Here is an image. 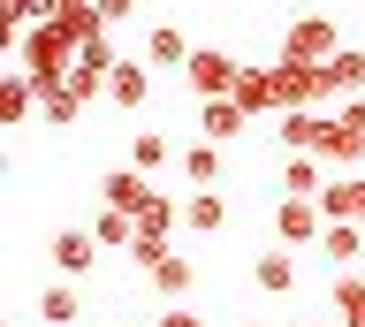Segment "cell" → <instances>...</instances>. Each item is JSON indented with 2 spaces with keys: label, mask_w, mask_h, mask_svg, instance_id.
Listing matches in <instances>:
<instances>
[{
  "label": "cell",
  "mask_w": 365,
  "mask_h": 327,
  "mask_svg": "<svg viewBox=\"0 0 365 327\" xmlns=\"http://www.w3.org/2000/svg\"><path fill=\"white\" fill-rule=\"evenodd\" d=\"M221 221H228V198H221V190H190V198H182V229L213 236Z\"/></svg>",
  "instance_id": "obj_18"
},
{
  "label": "cell",
  "mask_w": 365,
  "mask_h": 327,
  "mask_svg": "<svg viewBox=\"0 0 365 327\" xmlns=\"http://www.w3.org/2000/svg\"><path fill=\"white\" fill-rule=\"evenodd\" d=\"M319 160H327V167H358L365 160V130H350V122H327V145H319Z\"/></svg>",
  "instance_id": "obj_16"
},
{
  "label": "cell",
  "mask_w": 365,
  "mask_h": 327,
  "mask_svg": "<svg viewBox=\"0 0 365 327\" xmlns=\"http://www.w3.org/2000/svg\"><path fill=\"white\" fill-rule=\"evenodd\" d=\"M190 53H198V46H190L175 24H153V31H145V61H160V69H190Z\"/></svg>",
  "instance_id": "obj_10"
},
{
  "label": "cell",
  "mask_w": 365,
  "mask_h": 327,
  "mask_svg": "<svg viewBox=\"0 0 365 327\" xmlns=\"http://www.w3.org/2000/svg\"><path fill=\"white\" fill-rule=\"evenodd\" d=\"M327 122H335V115H282V160L319 152V145H327Z\"/></svg>",
  "instance_id": "obj_9"
},
{
  "label": "cell",
  "mask_w": 365,
  "mask_h": 327,
  "mask_svg": "<svg viewBox=\"0 0 365 327\" xmlns=\"http://www.w3.org/2000/svg\"><path fill=\"white\" fill-rule=\"evenodd\" d=\"M31 99H38V84L23 69H0V122H23L31 115Z\"/></svg>",
  "instance_id": "obj_22"
},
{
  "label": "cell",
  "mask_w": 365,
  "mask_h": 327,
  "mask_svg": "<svg viewBox=\"0 0 365 327\" xmlns=\"http://www.w3.org/2000/svg\"><path fill=\"white\" fill-rule=\"evenodd\" d=\"M99 198H107V206H114V213H130V221H137V213L153 206L160 190H153V183H145V175H137V167H107V183H99Z\"/></svg>",
  "instance_id": "obj_6"
},
{
  "label": "cell",
  "mask_w": 365,
  "mask_h": 327,
  "mask_svg": "<svg viewBox=\"0 0 365 327\" xmlns=\"http://www.w3.org/2000/svg\"><path fill=\"white\" fill-rule=\"evenodd\" d=\"M182 84L213 107V99H236V84H244V61H228L221 46H198L190 53V69H182Z\"/></svg>",
  "instance_id": "obj_1"
},
{
  "label": "cell",
  "mask_w": 365,
  "mask_h": 327,
  "mask_svg": "<svg viewBox=\"0 0 365 327\" xmlns=\"http://www.w3.org/2000/svg\"><path fill=\"white\" fill-rule=\"evenodd\" d=\"M297 327H327V320H297Z\"/></svg>",
  "instance_id": "obj_31"
},
{
  "label": "cell",
  "mask_w": 365,
  "mask_h": 327,
  "mask_svg": "<svg viewBox=\"0 0 365 327\" xmlns=\"http://www.w3.org/2000/svg\"><path fill=\"white\" fill-rule=\"evenodd\" d=\"M327 312H335V327H342V320H365V274H335Z\"/></svg>",
  "instance_id": "obj_23"
},
{
  "label": "cell",
  "mask_w": 365,
  "mask_h": 327,
  "mask_svg": "<svg viewBox=\"0 0 365 327\" xmlns=\"http://www.w3.org/2000/svg\"><path fill=\"white\" fill-rule=\"evenodd\" d=\"M53 24L68 31V46L84 53V46L107 38V0H61V8H53Z\"/></svg>",
  "instance_id": "obj_5"
},
{
  "label": "cell",
  "mask_w": 365,
  "mask_h": 327,
  "mask_svg": "<svg viewBox=\"0 0 365 327\" xmlns=\"http://www.w3.org/2000/svg\"><path fill=\"white\" fill-rule=\"evenodd\" d=\"M38 115H46V130H68V122L84 115V99H76V92L61 84V92H38Z\"/></svg>",
  "instance_id": "obj_26"
},
{
  "label": "cell",
  "mask_w": 365,
  "mask_h": 327,
  "mask_svg": "<svg viewBox=\"0 0 365 327\" xmlns=\"http://www.w3.org/2000/svg\"><path fill=\"white\" fill-rule=\"evenodd\" d=\"M319 213H327V229H342V221H365V206H358V175H335V183L319 190Z\"/></svg>",
  "instance_id": "obj_14"
},
{
  "label": "cell",
  "mask_w": 365,
  "mask_h": 327,
  "mask_svg": "<svg viewBox=\"0 0 365 327\" xmlns=\"http://www.w3.org/2000/svg\"><path fill=\"white\" fill-rule=\"evenodd\" d=\"M130 259H137V266H145V274H153L160 259H168V244H160V236H145V229H137V244H130Z\"/></svg>",
  "instance_id": "obj_28"
},
{
  "label": "cell",
  "mask_w": 365,
  "mask_h": 327,
  "mask_svg": "<svg viewBox=\"0 0 365 327\" xmlns=\"http://www.w3.org/2000/svg\"><path fill=\"white\" fill-rule=\"evenodd\" d=\"M251 281H259L267 297H289V289H297V259L289 251H259V259H251Z\"/></svg>",
  "instance_id": "obj_15"
},
{
  "label": "cell",
  "mask_w": 365,
  "mask_h": 327,
  "mask_svg": "<svg viewBox=\"0 0 365 327\" xmlns=\"http://www.w3.org/2000/svg\"><path fill=\"white\" fill-rule=\"evenodd\" d=\"M91 244H99V251H130V244H137V221H130V213H114V206H99Z\"/></svg>",
  "instance_id": "obj_21"
},
{
  "label": "cell",
  "mask_w": 365,
  "mask_h": 327,
  "mask_svg": "<svg viewBox=\"0 0 365 327\" xmlns=\"http://www.w3.org/2000/svg\"><path fill=\"white\" fill-rule=\"evenodd\" d=\"M342 327H365V320H342Z\"/></svg>",
  "instance_id": "obj_32"
},
{
  "label": "cell",
  "mask_w": 365,
  "mask_h": 327,
  "mask_svg": "<svg viewBox=\"0 0 365 327\" xmlns=\"http://www.w3.org/2000/svg\"><path fill=\"white\" fill-rule=\"evenodd\" d=\"M365 92V46H342L327 69H319V115L327 107H342V99H358Z\"/></svg>",
  "instance_id": "obj_4"
},
{
  "label": "cell",
  "mask_w": 365,
  "mask_h": 327,
  "mask_svg": "<svg viewBox=\"0 0 365 327\" xmlns=\"http://www.w3.org/2000/svg\"><path fill=\"white\" fill-rule=\"evenodd\" d=\"M236 107H244V115H282V92H274V69H244V84H236Z\"/></svg>",
  "instance_id": "obj_17"
},
{
  "label": "cell",
  "mask_w": 365,
  "mask_h": 327,
  "mask_svg": "<svg viewBox=\"0 0 365 327\" xmlns=\"http://www.w3.org/2000/svg\"><path fill=\"white\" fill-rule=\"evenodd\" d=\"M274 236H282V251H304V244H319V236H327V213H319V198H282V206H274Z\"/></svg>",
  "instance_id": "obj_3"
},
{
  "label": "cell",
  "mask_w": 365,
  "mask_h": 327,
  "mask_svg": "<svg viewBox=\"0 0 365 327\" xmlns=\"http://www.w3.org/2000/svg\"><path fill=\"white\" fill-rule=\"evenodd\" d=\"M175 167L190 175V190H221V145H205V137H198V145H190V152H182Z\"/></svg>",
  "instance_id": "obj_19"
},
{
  "label": "cell",
  "mask_w": 365,
  "mask_h": 327,
  "mask_svg": "<svg viewBox=\"0 0 365 327\" xmlns=\"http://www.w3.org/2000/svg\"><path fill=\"white\" fill-rule=\"evenodd\" d=\"M244 107H236V99H213V107H198V130H205V145H236L244 137Z\"/></svg>",
  "instance_id": "obj_11"
},
{
  "label": "cell",
  "mask_w": 365,
  "mask_h": 327,
  "mask_svg": "<svg viewBox=\"0 0 365 327\" xmlns=\"http://www.w3.org/2000/svg\"><path fill=\"white\" fill-rule=\"evenodd\" d=\"M319 251H327L342 274H350V266L365 259V221H342V229H327V236H319Z\"/></svg>",
  "instance_id": "obj_20"
},
{
  "label": "cell",
  "mask_w": 365,
  "mask_h": 327,
  "mask_svg": "<svg viewBox=\"0 0 365 327\" xmlns=\"http://www.w3.org/2000/svg\"><path fill=\"white\" fill-rule=\"evenodd\" d=\"M130 167L137 175H160V167H168V137H160V130H137L130 137Z\"/></svg>",
  "instance_id": "obj_24"
},
{
  "label": "cell",
  "mask_w": 365,
  "mask_h": 327,
  "mask_svg": "<svg viewBox=\"0 0 365 327\" xmlns=\"http://www.w3.org/2000/svg\"><path fill=\"white\" fill-rule=\"evenodd\" d=\"M76 312H84V304H76V289H68V281H53V289L38 297V320H46V327H68Z\"/></svg>",
  "instance_id": "obj_25"
},
{
  "label": "cell",
  "mask_w": 365,
  "mask_h": 327,
  "mask_svg": "<svg viewBox=\"0 0 365 327\" xmlns=\"http://www.w3.org/2000/svg\"><path fill=\"white\" fill-rule=\"evenodd\" d=\"M153 327H205V320H198V312H182V304H168V312H160Z\"/></svg>",
  "instance_id": "obj_29"
},
{
  "label": "cell",
  "mask_w": 365,
  "mask_h": 327,
  "mask_svg": "<svg viewBox=\"0 0 365 327\" xmlns=\"http://www.w3.org/2000/svg\"><path fill=\"white\" fill-rule=\"evenodd\" d=\"M145 281H153V289H160V297H168V304H182V297H190V289H198V266H190V259H182V251H168V259H160V266H153V274H145Z\"/></svg>",
  "instance_id": "obj_12"
},
{
  "label": "cell",
  "mask_w": 365,
  "mask_h": 327,
  "mask_svg": "<svg viewBox=\"0 0 365 327\" xmlns=\"http://www.w3.org/2000/svg\"><path fill=\"white\" fill-rule=\"evenodd\" d=\"M46 259H53L61 274H91V266H99V244H91V229H61L46 244Z\"/></svg>",
  "instance_id": "obj_7"
},
{
  "label": "cell",
  "mask_w": 365,
  "mask_h": 327,
  "mask_svg": "<svg viewBox=\"0 0 365 327\" xmlns=\"http://www.w3.org/2000/svg\"><path fill=\"white\" fill-rule=\"evenodd\" d=\"M358 206H365V175H358Z\"/></svg>",
  "instance_id": "obj_30"
},
{
  "label": "cell",
  "mask_w": 365,
  "mask_h": 327,
  "mask_svg": "<svg viewBox=\"0 0 365 327\" xmlns=\"http://www.w3.org/2000/svg\"><path fill=\"white\" fill-rule=\"evenodd\" d=\"M107 99L122 107V115H137V107L153 99V69H145V61H122V69L107 76Z\"/></svg>",
  "instance_id": "obj_8"
},
{
  "label": "cell",
  "mask_w": 365,
  "mask_h": 327,
  "mask_svg": "<svg viewBox=\"0 0 365 327\" xmlns=\"http://www.w3.org/2000/svg\"><path fill=\"white\" fill-rule=\"evenodd\" d=\"M251 327H267V320H251Z\"/></svg>",
  "instance_id": "obj_33"
},
{
  "label": "cell",
  "mask_w": 365,
  "mask_h": 327,
  "mask_svg": "<svg viewBox=\"0 0 365 327\" xmlns=\"http://www.w3.org/2000/svg\"><path fill=\"white\" fill-rule=\"evenodd\" d=\"M175 221H182V206L168 198V190H160V198H153L145 213H137V229H145V236H160V244H168V229H175Z\"/></svg>",
  "instance_id": "obj_27"
},
{
  "label": "cell",
  "mask_w": 365,
  "mask_h": 327,
  "mask_svg": "<svg viewBox=\"0 0 365 327\" xmlns=\"http://www.w3.org/2000/svg\"><path fill=\"white\" fill-rule=\"evenodd\" d=\"M282 190H289V198H319V190H327V160H319V152L282 160Z\"/></svg>",
  "instance_id": "obj_13"
},
{
  "label": "cell",
  "mask_w": 365,
  "mask_h": 327,
  "mask_svg": "<svg viewBox=\"0 0 365 327\" xmlns=\"http://www.w3.org/2000/svg\"><path fill=\"white\" fill-rule=\"evenodd\" d=\"M282 53H289V61H312V69H327V61L342 53V31L327 24V16H297L289 38H282Z\"/></svg>",
  "instance_id": "obj_2"
}]
</instances>
